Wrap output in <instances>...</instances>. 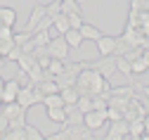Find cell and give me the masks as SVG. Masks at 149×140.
Returning <instances> with one entry per match:
<instances>
[{"label":"cell","instance_id":"1","mask_svg":"<svg viewBox=\"0 0 149 140\" xmlns=\"http://www.w3.org/2000/svg\"><path fill=\"white\" fill-rule=\"evenodd\" d=\"M107 109H90V112H85L83 114V124L92 131V133H97L100 128H104L107 126Z\"/></svg>","mask_w":149,"mask_h":140},{"label":"cell","instance_id":"2","mask_svg":"<svg viewBox=\"0 0 149 140\" xmlns=\"http://www.w3.org/2000/svg\"><path fill=\"white\" fill-rule=\"evenodd\" d=\"M47 48V55L50 57H57V59H69V52H71V48H69V43H66V38L64 36H57V38H50V43L45 45Z\"/></svg>","mask_w":149,"mask_h":140},{"label":"cell","instance_id":"3","mask_svg":"<svg viewBox=\"0 0 149 140\" xmlns=\"http://www.w3.org/2000/svg\"><path fill=\"white\" fill-rule=\"evenodd\" d=\"M45 14H47V5L36 3V5H33V10H31V14H29V22H26V29H24V31L33 33V31H36V26H38V22H40Z\"/></svg>","mask_w":149,"mask_h":140},{"label":"cell","instance_id":"4","mask_svg":"<svg viewBox=\"0 0 149 140\" xmlns=\"http://www.w3.org/2000/svg\"><path fill=\"white\" fill-rule=\"evenodd\" d=\"M130 133V121L128 119H118V121H111V128L107 133L109 140H116V138H128Z\"/></svg>","mask_w":149,"mask_h":140},{"label":"cell","instance_id":"5","mask_svg":"<svg viewBox=\"0 0 149 140\" xmlns=\"http://www.w3.org/2000/svg\"><path fill=\"white\" fill-rule=\"evenodd\" d=\"M97 50H100V57H109V55H116V38L114 36H100L97 38Z\"/></svg>","mask_w":149,"mask_h":140},{"label":"cell","instance_id":"6","mask_svg":"<svg viewBox=\"0 0 149 140\" xmlns=\"http://www.w3.org/2000/svg\"><path fill=\"white\" fill-rule=\"evenodd\" d=\"M45 114H47L50 121L59 124V126L66 124V109H64V107H45Z\"/></svg>","mask_w":149,"mask_h":140},{"label":"cell","instance_id":"7","mask_svg":"<svg viewBox=\"0 0 149 140\" xmlns=\"http://www.w3.org/2000/svg\"><path fill=\"white\" fill-rule=\"evenodd\" d=\"M64 38H66V43H69V48H71V50H78V48L83 45L81 29H69V31L64 33Z\"/></svg>","mask_w":149,"mask_h":140},{"label":"cell","instance_id":"8","mask_svg":"<svg viewBox=\"0 0 149 140\" xmlns=\"http://www.w3.org/2000/svg\"><path fill=\"white\" fill-rule=\"evenodd\" d=\"M114 57H116V71H121L128 78H133V64H130V59L125 55H114Z\"/></svg>","mask_w":149,"mask_h":140},{"label":"cell","instance_id":"9","mask_svg":"<svg viewBox=\"0 0 149 140\" xmlns=\"http://www.w3.org/2000/svg\"><path fill=\"white\" fill-rule=\"evenodd\" d=\"M81 36H83V41H92V43H95L97 38L102 36V31H100L95 24H85V22H83V26H81Z\"/></svg>","mask_w":149,"mask_h":140},{"label":"cell","instance_id":"10","mask_svg":"<svg viewBox=\"0 0 149 140\" xmlns=\"http://www.w3.org/2000/svg\"><path fill=\"white\" fill-rule=\"evenodd\" d=\"M0 24L14 26L17 24V10L14 7H0Z\"/></svg>","mask_w":149,"mask_h":140},{"label":"cell","instance_id":"11","mask_svg":"<svg viewBox=\"0 0 149 140\" xmlns=\"http://www.w3.org/2000/svg\"><path fill=\"white\" fill-rule=\"evenodd\" d=\"M59 93H62V97H64V102H66V105H76V100L81 97V93H78L76 86H64Z\"/></svg>","mask_w":149,"mask_h":140},{"label":"cell","instance_id":"12","mask_svg":"<svg viewBox=\"0 0 149 140\" xmlns=\"http://www.w3.org/2000/svg\"><path fill=\"white\" fill-rule=\"evenodd\" d=\"M40 105H43V107H64L66 102H64L62 93H50V95L43 97V102H40Z\"/></svg>","mask_w":149,"mask_h":140},{"label":"cell","instance_id":"13","mask_svg":"<svg viewBox=\"0 0 149 140\" xmlns=\"http://www.w3.org/2000/svg\"><path fill=\"white\" fill-rule=\"evenodd\" d=\"M144 121L142 119H133L130 121V133H128V138H144Z\"/></svg>","mask_w":149,"mask_h":140},{"label":"cell","instance_id":"14","mask_svg":"<svg viewBox=\"0 0 149 140\" xmlns=\"http://www.w3.org/2000/svg\"><path fill=\"white\" fill-rule=\"evenodd\" d=\"M64 69H66V67H64V59H57V57H52L50 64H47V74H50L52 78H57Z\"/></svg>","mask_w":149,"mask_h":140},{"label":"cell","instance_id":"15","mask_svg":"<svg viewBox=\"0 0 149 140\" xmlns=\"http://www.w3.org/2000/svg\"><path fill=\"white\" fill-rule=\"evenodd\" d=\"M76 107H78V109H81L83 114H85V112H90V109H92V95L83 93V95H81V97L76 100Z\"/></svg>","mask_w":149,"mask_h":140},{"label":"cell","instance_id":"16","mask_svg":"<svg viewBox=\"0 0 149 140\" xmlns=\"http://www.w3.org/2000/svg\"><path fill=\"white\" fill-rule=\"evenodd\" d=\"M133 76H142L144 71H149V64L144 62V57H137V59H133Z\"/></svg>","mask_w":149,"mask_h":140},{"label":"cell","instance_id":"17","mask_svg":"<svg viewBox=\"0 0 149 140\" xmlns=\"http://www.w3.org/2000/svg\"><path fill=\"white\" fill-rule=\"evenodd\" d=\"M62 12H64V14H73V12H81V14H83L78 0H64V3H62Z\"/></svg>","mask_w":149,"mask_h":140},{"label":"cell","instance_id":"18","mask_svg":"<svg viewBox=\"0 0 149 140\" xmlns=\"http://www.w3.org/2000/svg\"><path fill=\"white\" fill-rule=\"evenodd\" d=\"M31 38H33L36 48H45V45L50 43V33H47V31H36V33H33Z\"/></svg>","mask_w":149,"mask_h":140},{"label":"cell","instance_id":"19","mask_svg":"<svg viewBox=\"0 0 149 140\" xmlns=\"http://www.w3.org/2000/svg\"><path fill=\"white\" fill-rule=\"evenodd\" d=\"M24 133H26L29 140H43V138H45V135L40 133V128H36V126H31V124L24 126Z\"/></svg>","mask_w":149,"mask_h":140},{"label":"cell","instance_id":"20","mask_svg":"<svg viewBox=\"0 0 149 140\" xmlns=\"http://www.w3.org/2000/svg\"><path fill=\"white\" fill-rule=\"evenodd\" d=\"M62 14V3L59 0H52V3H47V17H59Z\"/></svg>","mask_w":149,"mask_h":140},{"label":"cell","instance_id":"21","mask_svg":"<svg viewBox=\"0 0 149 140\" xmlns=\"http://www.w3.org/2000/svg\"><path fill=\"white\" fill-rule=\"evenodd\" d=\"M109 95H121V97H133V88H128V86H121V88H111Z\"/></svg>","mask_w":149,"mask_h":140},{"label":"cell","instance_id":"22","mask_svg":"<svg viewBox=\"0 0 149 140\" xmlns=\"http://www.w3.org/2000/svg\"><path fill=\"white\" fill-rule=\"evenodd\" d=\"M66 17H69L71 29H81V26H83V14H81V12H73V14H66Z\"/></svg>","mask_w":149,"mask_h":140},{"label":"cell","instance_id":"23","mask_svg":"<svg viewBox=\"0 0 149 140\" xmlns=\"http://www.w3.org/2000/svg\"><path fill=\"white\" fill-rule=\"evenodd\" d=\"M107 119L109 121H118V119H123V112L116 109V107H111V105H107Z\"/></svg>","mask_w":149,"mask_h":140},{"label":"cell","instance_id":"24","mask_svg":"<svg viewBox=\"0 0 149 140\" xmlns=\"http://www.w3.org/2000/svg\"><path fill=\"white\" fill-rule=\"evenodd\" d=\"M12 48H17L14 38H12V41H0V55H3V57H7L12 52Z\"/></svg>","mask_w":149,"mask_h":140},{"label":"cell","instance_id":"25","mask_svg":"<svg viewBox=\"0 0 149 140\" xmlns=\"http://www.w3.org/2000/svg\"><path fill=\"white\" fill-rule=\"evenodd\" d=\"M31 36H33V33H29V31H22V33H14V43H17V45L22 48V45H24L26 41H31Z\"/></svg>","mask_w":149,"mask_h":140},{"label":"cell","instance_id":"26","mask_svg":"<svg viewBox=\"0 0 149 140\" xmlns=\"http://www.w3.org/2000/svg\"><path fill=\"white\" fill-rule=\"evenodd\" d=\"M14 38V31H12V26H0V41H12Z\"/></svg>","mask_w":149,"mask_h":140},{"label":"cell","instance_id":"27","mask_svg":"<svg viewBox=\"0 0 149 140\" xmlns=\"http://www.w3.org/2000/svg\"><path fill=\"white\" fill-rule=\"evenodd\" d=\"M7 128H10V119H7L3 112H0V138H3V135L7 133Z\"/></svg>","mask_w":149,"mask_h":140},{"label":"cell","instance_id":"28","mask_svg":"<svg viewBox=\"0 0 149 140\" xmlns=\"http://www.w3.org/2000/svg\"><path fill=\"white\" fill-rule=\"evenodd\" d=\"M142 121H144V131H147L144 135H149V114H144V119H142Z\"/></svg>","mask_w":149,"mask_h":140},{"label":"cell","instance_id":"29","mask_svg":"<svg viewBox=\"0 0 149 140\" xmlns=\"http://www.w3.org/2000/svg\"><path fill=\"white\" fill-rule=\"evenodd\" d=\"M140 88H142V93H144V97L149 100V83H147V86H140Z\"/></svg>","mask_w":149,"mask_h":140},{"label":"cell","instance_id":"30","mask_svg":"<svg viewBox=\"0 0 149 140\" xmlns=\"http://www.w3.org/2000/svg\"><path fill=\"white\" fill-rule=\"evenodd\" d=\"M3 83H5V78H3V76H0V86H3Z\"/></svg>","mask_w":149,"mask_h":140},{"label":"cell","instance_id":"31","mask_svg":"<svg viewBox=\"0 0 149 140\" xmlns=\"http://www.w3.org/2000/svg\"><path fill=\"white\" fill-rule=\"evenodd\" d=\"M3 59H5V57H3V55H0V64H3Z\"/></svg>","mask_w":149,"mask_h":140},{"label":"cell","instance_id":"32","mask_svg":"<svg viewBox=\"0 0 149 140\" xmlns=\"http://www.w3.org/2000/svg\"><path fill=\"white\" fill-rule=\"evenodd\" d=\"M78 3H81V5H83V3H85V0H78Z\"/></svg>","mask_w":149,"mask_h":140},{"label":"cell","instance_id":"33","mask_svg":"<svg viewBox=\"0 0 149 140\" xmlns=\"http://www.w3.org/2000/svg\"><path fill=\"white\" fill-rule=\"evenodd\" d=\"M59 3H64V0H59Z\"/></svg>","mask_w":149,"mask_h":140}]
</instances>
